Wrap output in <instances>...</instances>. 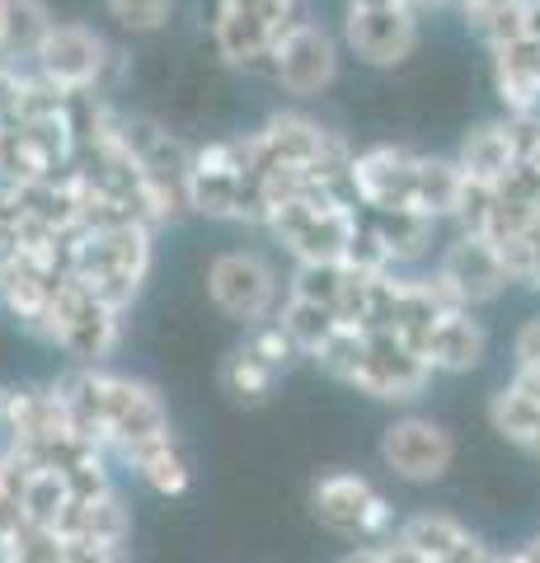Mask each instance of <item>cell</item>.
<instances>
[{
  "label": "cell",
  "instance_id": "cell-1",
  "mask_svg": "<svg viewBox=\"0 0 540 563\" xmlns=\"http://www.w3.org/2000/svg\"><path fill=\"white\" fill-rule=\"evenodd\" d=\"M71 240V258H66V277L80 282L99 306H109L123 314L142 282L151 273V225L128 221L113 231H95V235H66Z\"/></svg>",
  "mask_w": 540,
  "mask_h": 563
},
{
  "label": "cell",
  "instance_id": "cell-2",
  "mask_svg": "<svg viewBox=\"0 0 540 563\" xmlns=\"http://www.w3.org/2000/svg\"><path fill=\"white\" fill-rule=\"evenodd\" d=\"M264 225L287 244L301 263H339L348 240L357 235V217L339 192L329 188H306L301 198L273 207Z\"/></svg>",
  "mask_w": 540,
  "mask_h": 563
},
{
  "label": "cell",
  "instance_id": "cell-3",
  "mask_svg": "<svg viewBox=\"0 0 540 563\" xmlns=\"http://www.w3.org/2000/svg\"><path fill=\"white\" fill-rule=\"evenodd\" d=\"M33 333L47 343H57L66 357H71V366H99L118 347L123 314L99 306L80 282L66 277V282H57V291L47 296V310H43V320Z\"/></svg>",
  "mask_w": 540,
  "mask_h": 563
},
{
  "label": "cell",
  "instance_id": "cell-4",
  "mask_svg": "<svg viewBox=\"0 0 540 563\" xmlns=\"http://www.w3.org/2000/svg\"><path fill=\"white\" fill-rule=\"evenodd\" d=\"M310 512H316L324 531L348 536V540L386 544L395 536V507L362 474H324V479H316Z\"/></svg>",
  "mask_w": 540,
  "mask_h": 563
},
{
  "label": "cell",
  "instance_id": "cell-5",
  "mask_svg": "<svg viewBox=\"0 0 540 563\" xmlns=\"http://www.w3.org/2000/svg\"><path fill=\"white\" fill-rule=\"evenodd\" d=\"M381 461H386L395 479L432 484L456 461V442H451V432L432 418H399L381 432Z\"/></svg>",
  "mask_w": 540,
  "mask_h": 563
},
{
  "label": "cell",
  "instance_id": "cell-6",
  "mask_svg": "<svg viewBox=\"0 0 540 563\" xmlns=\"http://www.w3.org/2000/svg\"><path fill=\"white\" fill-rule=\"evenodd\" d=\"M217 47L225 62L258 66L273 57L283 29L291 24V10L277 0H217Z\"/></svg>",
  "mask_w": 540,
  "mask_h": 563
},
{
  "label": "cell",
  "instance_id": "cell-7",
  "mask_svg": "<svg viewBox=\"0 0 540 563\" xmlns=\"http://www.w3.org/2000/svg\"><path fill=\"white\" fill-rule=\"evenodd\" d=\"M432 380V366L418 357V352L390 329H367V357H362V372L353 376V385L372 399H390L405 404L414 395H423Z\"/></svg>",
  "mask_w": 540,
  "mask_h": 563
},
{
  "label": "cell",
  "instance_id": "cell-8",
  "mask_svg": "<svg viewBox=\"0 0 540 563\" xmlns=\"http://www.w3.org/2000/svg\"><path fill=\"white\" fill-rule=\"evenodd\" d=\"M33 62H38L43 80H52L62 95H76V90H95L99 85L103 66H109V47L85 24H52Z\"/></svg>",
  "mask_w": 540,
  "mask_h": 563
},
{
  "label": "cell",
  "instance_id": "cell-9",
  "mask_svg": "<svg viewBox=\"0 0 540 563\" xmlns=\"http://www.w3.org/2000/svg\"><path fill=\"white\" fill-rule=\"evenodd\" d=\"M207 291L221 314L240 324H264V314L277 296V277L258 254H221L207 273Z\"/></svg>",
  "mask_w": 540,
  "mask_h": 563
},
{
  "label": "cell",
  "instance_id": "cell-10",
  "mask_svg": "<svg viewBox=\"0 0 540 563\" xmlns=\"http://www.w3.org/2000/svg\"><path fill=\"white\" fill-rule=\"evenodd\" d=\"M273 76L287 95H320L339 76V47L320 24H287L273 47Z\"/></svg>",
  "mask_w": 540,
  "mask_h": 563
},
{
  "label": "cell",
  "instance_id": "cell-11",
  "mask_svg": "<svg viewBox=\"0 0 540 563\" xmlns=\"http://www.w3.org/2000/svg\"><path fill=\"white\" fill-rule=\"evenodd\" d=\"M414 169L418 161L399 146H376L348 165V184H353L357 202L376 211H414Z\"/></svg>",
  "mask_w": 540,
  "mask_h": 563
},
{
  "label": "cell",
  "instance_id": "cell-12",
  "mask_svg": "<svg viewBox=\"0 0 540 563\" xmlns=\"http://www.w3.org/2000/svg\"><path fill=\"white\" fill-rule=\"evenodd\" d=\"M438 277L447 282V291L470 310V306H484L508 287V273L498 263V250L484 235H461L456 244L447 250Z\"/></svg>",
  "mask_w": 540,
  "mask_h": 563
},
{
  "label": "cell",
  "instance_id": "cell-13",
  "mask_svg": "<svg viewBox=\"0 0 540 563\" xmlns=\"http://www.w3.org/2000/svg\"><path fill=\"white\" fill-rule=\"evenodd\" d=\"M329 146V132L320 122L310 118H296V113H283V118H268L264 132H254V161H250V174L258 179L264 169L273 165H287V169H316L320 155Z\"/></svg>",
  "mask_w": 540,
  "mask_h": 563
},
{
  "label": "cell",
  "instance_id": "cell-14",
  "mask_svg": "<svg viewBox=\"0 0 540 563\" xmlns=\"http://www.w3.org/2000/svg\"><path fill=\"white\" fill-rule=\"evenodd\" d=\"M348 43L362 62L372 66H395L405 62L414 43H418V20L414 5H395V10H348Z\"/></svg>",
  "mask_w": 540,
  "mask_h": 563
},
{
  "label": "cell",
  "instance_id": "cell-15",
  "mask_svg": "<svg viewBox=\"0 0 540 563\" xmlns=\"http://www.w3.org/2000/svg\"><path fill=\"white\" fill-rule=\"evenodd\" d=\"M418 352H423V362L432 366V376L438 372L465 376V372H475V366L484 362V329H480V320L470 310H451L428 329V339H423Z\"/></svg>",
  "mask_w": 540,
  "mask_h": 563
},
{
  "label": "cell",
  "instance_id": "cell-16",
  "mask_svg": "<svg viewBox=\"0 0 540 563\" xmlns=\"http://www.w3.org/2000/svg\"><path fill=\"white\" fill-rule=\"evenodd\" d=\"M52 531H57L62 540H85V544H128L132 512H128V503L118 498V488H109L103 498L71 503Z\"/></svg>",
  "mask_w": 540,
  "mask_h": 563
},
{
  "label": "cell",
  "instance_id": "cell-17",
  "mask_svg": "<svg viewBox=\"0 0 540 563\" xmlns=\"http://www.w3.org/2000/svg\"><path fill=\"white\" fill-rule=\"evenodd\" d=\"M494 70H498V95L517 118L540 109V47L531 38L513 47H494Z\"/></svg>",
  "mask_w": 540,
  "mask_h": 563
},
{
  "label": "cell",
  "instance_id": "cell-18",
  "mask_svg": "<svg viewBox=\"0 0 540 563\" xmlns=\"http://www.w3.org/2000/svg\"><path fill=\"white\" fill-rule=\"evenodd\" d=\"M123 461L132 465L136 479H142L151 493H161V498H179L188 488V455L179 451V442H174V432L151 437V442L123 451Z\"/></svg>",
  "mask_w": 540,
  "mask_h": 563
},
{
  "label": "cell",
  "instance_id": "cell-19",
  "mask_svg": "<svg viewBox=\"0 0 540 563\" xmlns=\"http://www.w3.org/2000/svg\"><path fill=\"white\" fill-rule=\"evenodd\" d=\"M517 165V151H513V136L508 128H480L465 136L461 146V179L465 184H480V188H498L503 179H508V169Z\"/></svg>",
  "mask_w": 540,
  "mask_h": 563
},
{
  "label": "cell",
  "instance_id": "cell-20",
  "mask_svg": "<svg viewBox=\"0 0 540 563\" xmlns=\"http://www.w3.org/2000/svg\"><path fill=\"white\" fill-rule=\"evenodd\" d=\"M52 24L57 20L47 14L43 0H0V57L5 62L38 57Z\"/></svg>",
  "mask_w": 540,
  "mask_h": 563
},
{
  "label": "cell",
  "instance_id": "cell-21",
  "mask_svg": "<svg viewBox=\"0 0 540 563\" xmlns=\"http://www.w3.org/2000/svg\"><path fill=\"white\" fill-rule=\"evenodd\" d=\"M395 540L405 544L414 559H423V563H447V559L470 540V531H465L456 517H447V512H418V517H409L405 526H395Z\"/></svg>",
  "mask_w": 540,
  "mask_h": 563
},
{
  "label": "cell",
  "instance_id": "cell-22",
  "mask_svg": "<svg viewBox=\"0 0 540 563\" xmlns=\"http://www.w3.org/2000/svg\"><path fill=\"white\" fill-rule=\"evenodd\" d=\"M489 422H494V432L508 437L513 446L540 455V399L503 385V390L489 399Z\"/></svg>",
  "mask_w": 540,
  "mask_h": 563
},
{
  "label": "cell",
  "instance_id": "cell-23",
  "mask_svg": "<svg viewBox=\"0 0 540 563\" xmlns=\"http://www.w3.org/2000/svg\"><path fill=\"white\" fill-rule=\"evenodd\" d=\"M184 202L217 221H240V174H221V169H198L188 165V184H184Z\"/></svg>",
  "mask_w": 540,
  "mask_h": 563
},
{
  "label": "cell",
  "instance_id": "cell-24",
  "mask_svg": "<svg viewBox=\"0 0 540 563\" xmlns=\"http://www.w3.org/2000/svg\"><path fill=\"white\" fill-rule=\"evenodd\" d=\"M461 169L451 161H418L414 169V211L428 221L438 217H451L456 211V198H461Z\"/></svg>",
  "mask_w": 540,
  "mask_h": 563
},
{
  "label": "cell",
  "instance_id": "cell-25",
  "mask_svg": "<svg viewBox=\"0 0 540 563\" xmlns=\"http://www.w3.org/2000/svg\"><path fill=\"white\" fill-rule=\"evenodd\" d=\"M20 507H24V517H29V526H43V531H52V526L62 521V512L71 507V493H66V479L57 470H47V465H38L24 479V488H20Z\"/></svg>",
  "mask_w": 540,
  "mask_h": 563
},
{
  "label": "cell",
  "instance_id": "cell-26",
  "mask_svg": "<svg viewBox=\"0 0 540 563\" xmlns=\"http://www.w3.org/2000/svg\"><path fill=\"white\" fill-rule=\"evenodd\" d=\"M273 385H277V372H268L250 347H235L231 357H225V366H221V390L231 395L235 404H245V409L264 404L273 395Z\"/></svg>",
  "mask_w": 540,
  "mask_h": 563
},
{
  "label": "cell",
  "instance_id": "cell-27",
  "mask_svg": "<svg viewBox=\"0 0 540 563\" xmlns=\"http://www.w3.org/2000/svg\"><path fill=\"white\" fill-rule=\"evenodd\" d=\"M287 329V339L296 343V352H301V357H310V352H316L329 333L339 329V320H334V310L329 306H316V301H301V296H291L287 301V310H283V320H277Z\"/></svg>",
  "mask_w": 540,
  "mask_h": 563
},
{
  "label": "cell",
  "instance_id": "cell-28",
  "mask_svg": "<svg viewBox=\"0 0 540 563\" xmlns=\"http://www.w3.org/2000/svg\"><path fill=\"white\" fill-rule=\"evenodd\" d=\"M372 231L381 235V244L390 250L395 263H405V258H418V254L428 250L432 221L418 217V211H381V221L372 225Z\"/></svg>",
  "mask_w": 540,
  "mask_h": 563
},
{
  "label": "cell",
  "instance_id": "cell-29",
  "mask_svg": "<svg viewBox=\"0 0 540 563\" xmlns=\"http://www.w3.org/2000/svg\"><path fill=\"white\" fill-rule=\"evenodd\" d=\"M465 20L489 47H513V43L527 38V0H503V5L465 10Z\"/></svg>",
  "mask_w": 540,
  "mask_h": 563
},
{
  "label": "cell",
  "instance_id": "cell-30",
  "mask_svg": "<svg viewBox=\"0 0 540 563\" xmlns=\"http://www.w3.org/2000/svg\"><path fill=\"white\" fill-rule=\"evenodd\" d=\"M310 357L320 362V372H329L334 380H348V385H353V376L362 372V357H367V329H348V324H339L316 352H310Z\"/></svg>",
  "mask_w": 540,
  "mask_h": 563
},
{
  "label": "cell",
  "instance_id": "cell-31",
  "mask_svg": "<svg viewBox=\"0 0 540 563\" xmlns=\"http://www.w3.org/2000/svg\"><path fill=\"white\" fill-rule=\"evenodd\" d=\"M339 287H343V268H339V263H301L296 277H291V296L316 301V306H329V310H334V301H339Z\"/></svg>",
  "mask_w": 540,
  "mask_h": 563
},
{
  "label": "cell",
  "instance_id": "cell-32",
  "mask_svg": "<svg viewBox=\"0 0 540 563\" xmlns=\"http://www.w3.org/2000/svg\"><path fill=\"white\" fill-rule=\"evenodd\" d=\"M390 263H395V258H390L386 244H381V235H376V231H362V225H357V235L348 240L339 268L353 273V277H381V273H390Z\"/></svg>",
  "mask_w": 540,
  "mask_h": 563
},
{
  "label": "cell",
  "instance_id": "cell-33",
  "mask_svg": "<svg viewBox=\"0 0 540 563\" xmlns=\"http://www.w3.org/2000/svg\"><path fill=\"white\" fill-rule=\"evenodd\" d=\"M513 357H517V376L508 385H513V390H521V395L540 399V320H527L517 329Z\"/></svg>",
  "mask_w": 540,
  "mask_h": 563
},
{
  "label": "cell",
  "instance_id": "cell-34",
  "mask_svg": "<svg viewBox=\"0 0 540 563\" xmlns=\"http://www.w3.org/2000/svg\"><path fill=\"white\" fill-rule=\"evenodd\" d=\"M245 347L268 366V372H277V376H283L287 366L301 357V352H296V343L287 339V329L277 324V320H273V324H254V333H250V343H245Z\"/></svg>",
  "mask_w": 540,
  "mask_h": 563
},
{
  "label": "cell",
  "instance_id": "cell-35",
  "mask_svg": "<svg viewBox=\"0 0 540 563\" xmlns=\"http://www.w3.org/2000/svg\"><path fill=\"white\" fill-rule=\"evenodd\" d=\"M109 5V14L123 29H132V33H155L165 20H169V5L174 0H103Z\"/></svg>",
  "mask_w": 540,
  "mask_h": 563
},
{
  "label": "cell",
  "instance_id": "cell-36",
  "mask_svg": "<svg viewBox=\"0 0 540 563\" xmlns=\"http://www.w3.org/2000/svg\"><path fill=\"white\" fill-rule=\"evenodd\" d=\"M29 526V517H24V507H20V498H14L10 488H0V544H10L14 536H20Z\"/></svg>",
  "mask_w": 540,
  "mask_h": 563
},
{
  "label": "cell",
  "instance_id": "cell-37",
  "mask_svg": "<svg viewBox=\"0 0 540 563\" xmlns=\"http://www.w3.org/2000/svg\"><path fill=\"white\" fill-rule=\"evenodd\" d=\"M527 38L540 47V0H527Z\"/></svg>",
  "mask_w": 540,
  "mask_h": 563
},
{
  "label": "cell",
  "instance_id": "cell-38",
  "mask_svg": "<svg viewBox=\"0 0 540 563\" xmlns=\"http://www.w3.org/2000/svg\"><path fill=\"white\" fill-rule=\"evenodd\" d=\"M339 563H381V550H376V544H362V550H353V554H343Z\"/></svg>",
  "mask_w": 540,
  "mask_h": 563
},
{
  "label": "cell",
  "instance_id": "cell-39",
  "mask_svg": "<svg viewBox=\"0 0 540 563\" xmlns=\"http://www.w3.org/2000/svg\"><path fill=\"white\" fill-rule=\"evenodd\" d=\"M395 5H409V0H348V10H395Z\"/></svg>",
  "mask_w": 540,
  "mask_h": 563
},
{
  "label": "cell",
  "instance_id": "cell-40",
  "mask_svg": "<svg viewBox=\"0 0 540 563\" xmlns=\"http://www.w3.org/2000/svg\"><path fill=\"white\" fill-rule=\"evenodd\" d=\"M5 399H10V390L0 385V432H5Z\"/></svg>",
  "mask_w": 540,
  "mask_h": 563
},
{
  "label": "cell",
  "instance_id": "cell-41",
  "mask_svg": "<svg viewBox=\"0 0 540 563\" xmlns=\"http://www.w3.org/2000/svg\"><path fill=\"white\" fill-rule=\"evenodd\" d=\"M277 5H287V10H291V5H296V0H277Z\"/></svg>",
  "mask_w": 540,
  "mask_h": 563
},
{
  "label": "cell",
  "instance_id": "cell-42",
  "mask_svg": "<svg viewBox=\"0 0 540 563\" xmlns=\"http://www.w3.org/2000/svg\"><path fill=\"white\" fill-rule=\"evenodd\" d=\"M531 287H540V273H536V282H531Z\"/></svg>",
  "mask_w": 540,
  "mask_h": 563
},
{
  "label": "cell",
  "instance_id": "cell-43",
  "mask_svg": "<svg viewBox=\"0 0 540 563\" xmlns=\"http://www.w3.org/2000/svg\"><path fill=\"white\" fill-rule=\"evenodd\" d=\"M409 5H414V0H409ZM418 5H423V0H418Z\"/></svg>",
  "mask_w": 540,
  "mask_h": 563
},
{
  "label": "cell",
  "instance_id": "cell-44",
  "mask_svg": "<svg viewBox=\"0 0 540 563\" xmlns=\"http://www.w3.org/2000/svg\"><path fill=\"white\" fill-rule=\"evenodd\" d=\"M536 544H540V536H536Z\"/></svg>",
  "mask_w": 540,
  "mask_h": 563
},
{
  "label": "cell",
  "instance_id": "cell-45",
  "mask_svg": "<svg viewBox=\"0 0 540 563\" xmlns=\"http://www.w3.org/2000/svg\"><path fill=\"white\" fill-rule=\"evenodd\" d=\"M0 451H5V446H0Z\"/></svg>",
  "mask_w": 540,
  "mask_h": 563
},
{
  "label": "cell",
  "instance_id": "cell-46",
  "mask_svg": "<svg viewBox=\"0 0 540 563\" xmlns=\"http://www.w3.org/2000/svg\"><path fill=\"white\" fill-rule=\"evenodd\" d=\"M536 113H540V109H536Z\"/></svg>",
  "mask_w": 540,
  "mask_h": 563
}]
</instances>
